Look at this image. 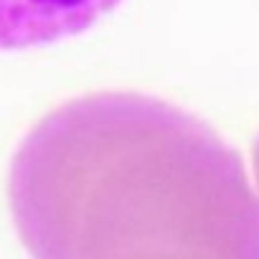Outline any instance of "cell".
I'll use <instances>...</instances> for the list:
<instances>
[{"label":"cell","instance_id":"cell-3","mask_svg":"<svg viewBox=\"0 0 259 259\" xmlns=\"http://www.w3.org/2000/svg\"><path fill=\"white\" fill-rule=\"evenodd\" d=\"M251 170H254V178L259 181V138L254 140V148H251Z\"/></svg>","mask_w":259,"mask_h":259},{"label":"cell","instance_id":"cell-1","mask_svg":"<svg viewBox=\"0 0 259 259\" xmlns=\"http://www.w3.org/2000/svg\"><path fill=\"white\" fill-rule=\"evenodd\" d=\"M31 259H259V181L198 117L135 92L51 112L11 178Z\"/></svg>","mask_w":259,"mask_h":259},{"label":"cell","instance_id":"cell-2","mask_svg":"<svg viewBox=\"0 0 259 259\" xmlns=\"http://www.w3.org/2000/svg\"><path fill=\"white\" fill-rule=\"evenodd\" d=\"M119 0H0V49L51 44L87 31Z\"/></svg>","mask_w":259,"mask_h":259}]
</instances>
